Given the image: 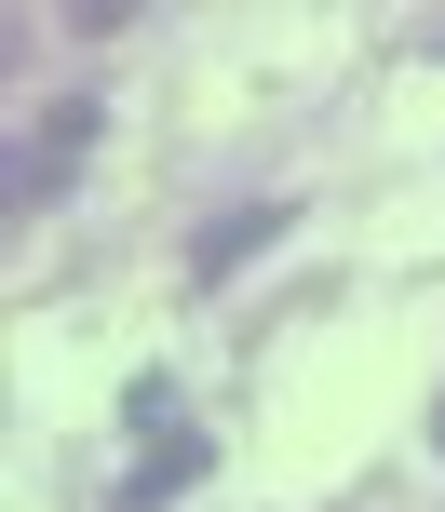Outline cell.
Returning a JSON list of instances; mask_svg holds the SVG:
<instances>
[{"mask_svg": "<svg viewBox=\"0 0 445 512\" xmlns=\"http://www.w3.org/2000/svg\"><path fill=\"white\" fill-rule=\"evenodd\" d=\"M432 54H445V27H432Z\"/></svg>", "mask_w": 445, "mask_h": 512, "instance_id": "obj_4", "label": "cell"}, {"mask_svg": "<svg viewBox=\"0 0 445 512\" xmlns=\"http://www.w3.org/2000/svg\"><path fill=\"white\" fill-rule=\"evenodd\" d=\"M189 472H203V445H189V432H162V459L135 472L122 499H135V512H162V499H189Z\"/></svg>", "mask_w": 445, "mask_h": 512, "instance_id": "obj_3", "label": "cell"}, {"mask_svg": "<svg viewBox=\"0 0 445 512\" xmlns=\"http://www.w3.org/2000/svg\"><path fill=\"white\" fill-rule=\"evenodd\" d=\"M257 243H284V203H243V216H216V230H203V256H189V270H243V256H257Z\"/></svg>", "mask_w": 445, "mask_h": 512, "instance_id": "obj_2", "label": "cell"}, {"mask_svg": "<svg viewBox=\"0 0 445 512\" xmlns=\"http://www.w3.org/2000/svg\"><path fill=\"white\" fill-rule=\"evenodd\" d=\"M81 135H95V108H54V122H27V149H14V203H41V189H68V162H81Z\"/></svg>", "mask_w": 445, "mask_h": 512, "instance_id": "obj_1", "label": "cell"}]
</instances>
